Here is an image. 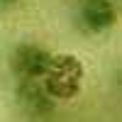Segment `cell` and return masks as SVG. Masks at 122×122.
<instances>
[{"label":"cell","mask_w":122,"mask_h":122,"mask_svg":"<svg viewBox=\"0 0 122 122\" xmlns=\"http://www.w3.org/2000/svg\"><path fill=\"white\" fill-rule=\"evenodd\" d=\"M83 76H86V68H83L78 56L54 54L51 64H49L46 73H44V83L56 100H71L81 93Z\"/></svg>","instance_id":"obj_1"},{"label":"cell","mask_w":122,"mask_h":122,"mask_svg":"<svg viewBox=\"0 0 122 122\" xmlns=\"http://www.w3.org/2000/svg\"><path fill=\"white\" fill-rule=\"evenodd\" d=\"M122 20V0H83L78 7V22L90 34L112 29Z\"/></svg>","instance_id":"obj_2"},{"label":"cell","mask_w":122,"mask_h":122,"mask_svg":"<svg viewBox=\"0 0 122 122\" xmlns=\"http://www.w3.org/2000/svg\"><path fill=\"white\" fill-rule=\"evenodd\" d=\"M51 59H54V54L49 49H44L42 44L22 42L10 54V68L17 78H44Z\"/></svg>","instance_id":"obj_3"},{"label":"cell","mask_w":122,"mask_h":122,"mask_svg":"<svg viewBox=\"0 0 122 122\" xmlns=\"http://www.w3.org/2000/svg\"><path fill=\"white\" fill-rule=\"evenodd\" d=\"M15 98H17V105L22 107V112L32 115V117H44L49 112H54V107L59 103L49 93L44 78H20Z\"/></svg>","instance_id":"obj_4"},{"label":"cell","mask_w":122,"mask_h":122,"mask_svg":"<svg viewBox=\"0 0 122 122\" xmlns=\"http://www.w3.org/2000/svg\"><path fill=\"white\" fill-rule=\"evenodd\" d=\"M22 3V0H0V7H10V5H17Z\"/></svg>","instance_id":"obj_5"},{"label":"cell","mask_w":122,"mask_h":122,"mask_svg":"<svg viewBox=\"0 0 122 122\" xmlns=\"http://www.w3.org/2000/svg\"><path fill=\"white\" fill-rule=\"evenodd\" d=\"M117 88H120V93H122V68L117 71Z\"/></svg>","instance_id":"obj_6"}]
</instances>
